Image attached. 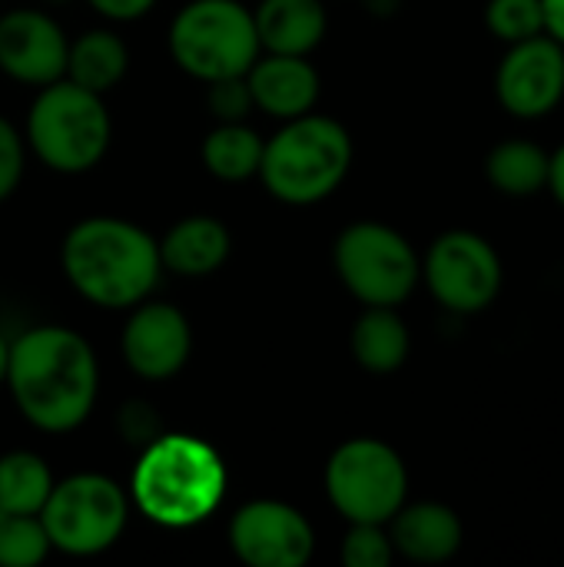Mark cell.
<instances>
[{
	"label": "cell",
	"mask_w": 564,
	"mask_h": 567,
	"mask_svg": "<svg viewBox=\"0 0 564 567\" xmlns=\"http://www.w3.org/2000/svg\"><path fill=\"white\" fill-rule=\"evenodd\" d=\"M66 33L43 10H7L0 17V70L27 86H47L66 73Z\"/></svg>",
	"instance_id": "5bb4252c"
},
{
	"label": "cell",
	"mask_w": 564,
	"mask_h": 567,
	"mask_svg": "<svg viewBox=\"0 0 564 567\" xmlns=\"http://www.w3.org/2000/svg\"><path fill=\"white\" fill-rule=\"evenodd\" d=\"M116 425H120L123 442L133 445V449H146L150 442H156V439L163 435V422H160L156 409H153L150 402H143V399H130V402L120 409Z\"/></svg>",
	"instance_id": "f1b7e54d"
},
{
	"label": "cell",
	"mask_w": 564,
	"mask_h": 567,
	"mask_svg": "<svg viewBox=\"0 0 564 567\" xmlns=\"http://www.w3.org/2000/svg\"><path fill=\"white\" fill-rule=\"evenodd\" d=\"M422 282L432 299L455 316H479L495 306L505 286V266L499 249L472 233L449 229L432 239L422 256Z\"/></svg>",
	"instance_id": "30bf717a"
},
{
	"label": "cell",
	"mask_w": 564,
	"mask_h": 567,
	"mask_svg": "<svg viewBox=\"0 0 564 567\" xmlns=\"http://www.w3.org/2000/svg\"><path fill=\"white\" fill-rule=\"evenodd\" d=\"M495 96L515 120H542L564 100V47L548 37L509 43L495 66Z\"/></svg>",
	"instance_id": "7c38bea8"
},
{
	"label": "cell",
	"mask_w": 564,
	"mask_h": 567,
	"mask_svg": "<svg viewBox=\"0 0 564 567\" xmlns=\"http://www.w3.org/2000/svg\"><path fill=\"white\" fill-rule=\"evenodd\" d=\"M123 362L146 382H166L183 372L193 352L189 319L170 302H136L120 336Z\"/></svg>",
	"instance_id": "4fadbf2b"
},
{
	"label": "cell",
	"mask_w": 564,
	"mask_h": 567,
	"mask_svg": "<svg viewBox=\"0 0 564 567\" xmlns=\"http://www.w3.org/2000/svg\"><path fill=\"white\" fill-rule=\"evenodd\" d=\"M40 522L57 551L93 558L110 551L130 522V495L100 472H80L53 482Z\"/></svg>",
	"instance_id": "ba28073f"
},
{
	"label": "cell",
	"mask_w": 564,
	"mask_h": 567,
	"mask_svg": "<svg viewBox=\"0 0 564 567\" xmlns=\"http://www.w3.org/2000/svg\"><path fill=\"white\" fill-rule=\"evenodd\" d=\"M233 249V236L216 216H183L160 239V262L183 279H203L216 272Z\"/></svg>",
	"instance_id": "e0dca14e"
},
{
	"label": "cell",
	"mask_w": 564,
	"mask_h": 567,
	"mask_svg": "<svg viewBox=\"0 0 564 567\" xmlns=\"http://www.w3.org/2000/svg\"><path fill=\"white\" fill-rule=\"evenodd\" d=\"M339 558L346 567H389L396 561L389 528L369 525V522H352L342 538Z\"/></svg>",
	"instance_id": "484cf974"
},
{
	"label": "cell",
	"mask_w": 564,
	"mask_h": 567,
	"mask_svg": "<svg viewBox=\"0 0 564 567\" xmlns=\"http://www.w3.org/2000/svg\"><path fill=\"white\" fill-rule=\"evenodd\" d=\"M7 359H10V342L0 332V385H3V375H7Z\"/></svg>",
	"instance_id": "836d02e7"
},
{
	"label": "cell",
	"mask_w": 564,
	"mask_h": 567,
	"mask_svg": "<svg viewBox=\"0 0 564 567\" xmlns=\"http://www.w3.org/2000/svg\"><path fill=\"white\" fill-rule=\"evenodd\" d=\"M339 282L362 306L399 309L422 282V259L412 243L389 223L359 219L346 226L332 246Z\"/></svg>",
	"instance_id": "52a82bcc"
},
{
	"label": "cell",
	"mask_w": 564,
	"mask_h": 567,
	"mask_svg": "<svg viewBox=\"0 0 564 567\" xmlns=\"http://www.w3.org/2000/svg\"><path fill=\"white\" fill-rule=\"evenodd\" d=\"M246 83L256 110L276 120L312 113L322 90L319 70L309 63V56L293 53H259L256 63L246 70Z\"/></svg>",
	"instance_id": "9a60e30c"
},
{
	"label": "cell",
	"mask_w": 564,
	"mask_h": 567,
	"mask_svg": "<svg viewBox=\"0 0 564 567\" xmlns=\"http://www.w3.org/2000/svg\"><path fill=\"white\" fill-rule=\"evenodd\" d=\"M386 528L396 555L412 565H445L462 551L465 542V525L459 512L442 502H406Z\"/></svg>",
	"instance_id": "2e32d148"
},
{
	"label": "cell",
	"mask_w": 564,
	"mask_h": 567,
	"mask_svg": "<svg viewBox=\"0 0 564 567\" xmlns=\"http://www.w3.org/2000/svg\"><path fill=\"white\" fill-rule=\"evenodd\" d=\"M485 179L512 199L539 196L548 186V150L525 136L502 140L485 156Z\"/></svg>",
	"instance_id": "ffe728a7"
},
{
	"label": "cell",
	"mask_w": 564,
	"mask_h": 567,
	"mask_svg": "<svg viewBox=\"0 0 564 567\" xmlns=\"http://www.w3.org/2000/svg\"><path fill=\"white\" fill-rule=\"evenodd\" d=\"M366 3V10L372 13V17H379V20H389V17H396L399 10H402V0H362Z\"/></svg>",
	"instance_id": "d6a6232c"
},
{
	"label": "cell",
	"mask_w": 564,
	"mask_h": 567,
	"mask_svg": "<svg viewBox=\"0 0 564 567\" xmlns=\"http://www.w3.org/2000/svg\"><path fill=\"white\" fill-rule=\"evenodd\" d=\"M100 17H106V20H116V23H126V20H140V17H146L153 7H156V0H86Z\"/></svg>",
	"instance_id": "f546056e"
},
{
	"label": "cell",
	"mask_w": 564,
	"mask_h": 567,
	"mask_svg": "<svg viewBox=\"0 0 564 567\" xmlns=\"http://www.w3.org/2000/svg\"><path fill=\"white\" fill-rule=\"evenodd\" d=\"M266 140L246 123H216L203 140V166L223 183H246L259 176Z\"/></svg>",
	"instance_id": "7402d4cb"
},
{
	"label": "cell",
	"mask_w": 564,
	"mask_h": 567,
	"mask_svg": "<svg viewBox=\"0 0 564 567\" xmlns=\"http://www.w3.org/2000/svg\"><path fill=\"white\" fill-rule=\"evenodd\" d=\"M259 53L253 10L239 0H189L170 23V56L199 83L246 76Z\"/></svg>",
	"instance_id": "8992f818"
},
{
	"label": "cell",
	"mask_w": 564,
	"mask_h": 567,
	"mask_svg": "<svg viewBox=\"0 0 564 567\" xmlns=\"http://www.w3.org/2000/svg\"><path fill=\"white\" fill-rule=\"evenodd\" d=\"M545 189H552L555 203L564 209V143L555 153H548V186Z\"/></svg>",
	"instance_id": "4dcf8cb0"
},
{
	"label": "cell",
	"mask_w": 564,
	"mask_h": 567,
	"mask_svg": "<svg viewBox=\"0 0 564 567\" xmlns=\"http://www.w3.org/2000/svg\"><path fill=\"white\" fill-rule=\"evenodd\" d=\"M47 3H66V0H47Z\"/></svg>",
	"instance_id": "d590c367"
},
{
	"label": "cell",
	"mask_w": 564,
	"mask_h": 567,
	"mask_svg": "<svg viewBox=\"0 0 564 567\" xmlns=\"http://www.w3.org/2000/svg\"><path fill=\"white\" fill-rule=\"evenodd\" d=\"M113 123L103 93L73 80H53L37 90L27 113V143L33 156L63 176L93 169L110 150Z\"/></svg>",
	"instance_id": "5b68a950"
},
{
	"label": "cell",
	"mask_w": 564,
	"mask_h": 567,
	"mask_svg": "<svg viewBox=\"0 0 564 567\" xmlns=\"http://www.w3.org/2000/svg\"><path fill=\"white\" fill-rule=\"evenodd\" d=\"M352 359L372 375H392L412 352V336L392 306H366L349 336Z\"/></svg>",
	"instance_id": "d6986e66"
},
{
	"label": "cell",
	"mask_w": 564,
	"mask_h": 567,
	"mask_svg": "<svg viewBox=\"0 0 564 567\" xmlns=\"http://www.w3.org/2000/svg\"><path fill=\"white\" fill-rule=\"evenodd\" d=\"M485 27L505 47L545 33V7L542 0H489Z\"/></svg>",
	"instance_id": "d4e9b609"
},
{
	"label": "cell",
	"mask_w": 564,
	"mask_h": 567,
	"mask_svg": "<svg viewBox=\"0 0 564 567\" xmlns=\"http://www.w3.org/2000/svg\"><path fill=\"white\" fill-rule=\"evenodd\" d=\"M3 385L33 429L66 435L80 429L96 405V352L66 326H37L10 342Z\"/></svg>",
	"instance_id": "6da1fadb"
},
{
	"label": "cell",
	"mask_w": 564,
	"mask_h": 567,
	"mask_svg": "<svg viewBox=\"0 0 564 567\" xmlns=\"http://www.w3.org/2000/svg\"><path fill=\"white\" fill-rule=\"evenodd\" d=\"M7 515H10V512H3V508H0V522H3V518H7Z\"/></svg>",
	"instance_id": "e575fe53"
},
{
	"label": "cell",
	"mask_w": 564,
	"mask_h": 567,
	"mask_svg": "<svg viewBox=\"0 0 564 567\" xmlns=\"http://www.w3.org/2000/svg\"><path fill=\"white\" fill-rule=\"evenodd\" d=\"M253 23L263 53L293 56H309L329 30L322 0H259V7L253 10Z\"/></svg>",
	"instance_id": "ac0fdd59"
},
{
	"label": "cell",
	"mask_w": 564,
	"mask_h": 567,
	"mask_svg": "<svg viewBox=\"0 0 564 567\" xmlns=\"http://www.w3.org/2000/svg\"><path fill=\"white\" fill-rule=\"evenodd\" d=\"M50 551L40 515H7L0 522V567H37Z\"/></svg>",
	"instance_id": "cb8c5ba5"
},
{
	"label": "cell",
	"mask_w": 564,
	"mask_h": 567,
	"mask_svg": "<svg viewBox=\"0 0 564 567\" xmlns=\"http://www.w3.org/2000/svg\"><path fill=\"white\" fill-rule=\"evenodd\" d=\"M545 7V33L564 47V0H542Z\"/></svg>",
	"instance_id": "1f68e13d"
},
{
	"label": "cell",
	"mask_w": 564,
	"mask_h": 567,
	"mask_svg": "<svg viewBox=\"0 0 564 567\" xmlns=\"http://www.w3.org/2000/svg\"><path fill=\"white\" fill-rule=\"evenodd\" d=\"M226 542L249 567H306L316 551L309 518L276 498H256L233 512Z\"/></svg>",
	"instance_id": "8fae6325"
},
{
	"label": "cell",
	"mask_w": 564,
	"mask_h": 567,
	"mask_svg": "<svg viewBox=\"0 0 564 567\" xmlns=\"http://www.w3.org/2000/svg\"><path fill=\"white\" fill-rule=\"evenodd\" d=\"M66 282L96 309H133L150 299L163 276L160 243L120 216H86L60 249Z\"/></svg>",
	"instance_id": "7a4b0ae2"
},
{
	"label": "cell",
	"mask_w": 564,
	"mask_h": 567,
	"mask_svg": "<svg viewBox=\"0 0 564 567\" xmlns=\"http://www.w3.org/2000/svg\"><path fill=\"white\" fill-rule=\"evenodd\" d=\"M352 169L349 130L319 113L283 120L266 140L259 179L286 206H316L329 199Z\"/></svg>",
	"instance_id": "277c9868"
},
{
	"label": "cell",
	"mask_w": 564,
	"mask_h": 567,
	"mask_svg": "<svg viewBox=\"0 0 564 567\" xmlns=\"http://www.w3.org/2000/svg\"><path fill=\"white\" fill-rule=\"evenodd\" d=\"M23 166H27V140L17 133L10 120L0 116V203L17 193L23 179Z\"/></svg>",
	"instance_id": "83f0119b"
},
{
	"label": "cell",
	"mask_w": 564,
	"mask_h": 567,
	"mask_svg": "<svg viewBox=\"0 0 564 567\" xmlns=\"http://www.w3.org/2000/svg\"><path fill=\"white\" fill-rule=\"evenodd\" d=\"M126 66L130 50L113 30H86L76 40H70L63 76L93 93H106L126 76Z\"/></svg>",
	"instance_id": "44dd1931"
},
{
	"label": "cell",
	"mask_w": 564,
	"mask_h": 567,
	"mask_svg": "<svg viewBox=\"0 0 564 567\" xmlns=\"http://www.w3.org/2000/svg\"><path fill=\"white\" fill-rule=\"evenodd\" d=\"M206 110L216 123H246L256 110L246 76H223L206 83Z\"/></svg>",
	"instance_id": "4316f807"
},
{
	"label": "cell",
	"mask_w": 564,
	"mask_h": 567,
	"mask_svg": "<svg viewBox=\"0 0 564 567\" xmlns=\"http://www.w3.org/2000/svg\"><path fill=\"white\" fill-rule=\"evenodd\" d=\"M226 465L219 452L196 435H160L140 449L130 478V502L136 512L170 532L196 528L216 515L226 498Z\"/></svg>",
	"instance_id": "3957f363"
},
{
	"label": "cell",
	"mask_w": 564,
	"mask_h": 567,
	"mask_svg": "<svg viewBox=\"0 0 564 567\" xmlns=\"http://www.w3.org/2000/svg\"><path fill=\"white\" fill-rule=\"evenodd\" d=\"M53 488L50 465L27 449L0 455V508L10 515H40Z\"/></svg>",
	"instance_id": "603a6c76"
},
{
	"label": "cell",
	"mask_w": 564,
	"mask_h": 567,
	"mask_svg": "<svg viewBox=\"0 0 564 567\" xmlns=\"http://www.w3.org/2000/svg\"><path fill=\"white\" fill-rule=\"evenodd\" d=\"M326 495L349 525H389L409 502V468L389 442L349 439L326 462Z\"/></svg>",
	"instance_id": "9c48e42d"
}]
</instances>
